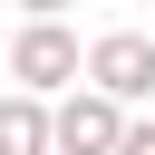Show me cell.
Returning a JSON list of instances; mask_svg holds the SVG:
<instances>
[{
	"mask_svg": "<svg viewBox=\"0 0 155 155\" xmlns=\"http://www.w3.org/2000/svg\"><path fill=\"white\" fill-rule=\"evenodd\" d=\"M145 68H155L145 39H107V48H97V78H107V87H145Z\"/></svg>",
	"mask_w": 155,
	"mask_h": 155,
	"instance_id": "6da1fadb",
	"label": "cell"
},
{
	"mask_svg": "<svg viewBox=\"0 0 155 155\" xmlns=\"http://www.w3.org/2000/svg\"><path fill=\"white\" fill-rule=\"evenodd\" d=\"M19 68H29V78H58V68H68V39H58V29H29V39H19Z\"/></svg>",
	"mask_w": 155,
	"mask_h": 155,
	"instance_id": "7a4b0ae2",
	"label": "cell"
},
{
	"mask_svg": "<svg viewBox=\"0 0 155 155\" xmlns=\"http://www.w3.org/2000/svg\"><path fill=\"white\" fill-rule=\"evenodd\" d=\"M58 136H68V145H107V136H116V116H107V107H68V126H58Z\"/></svg>",
	"mask_w": 155,
	"mask_h": 155,
	"instance_id": "3957f363",
	"label": "cell"
},
{
	"mask_svg": "<svg viewBox=\"0 0 155 155\" xmlns=\"http://www.w3.org/2000/svg\"><path fill=\"white\" fill-rule=\"evenodd\" d=\"M0 145H10V155H29V145H39V116H29V107H10V116H0Z\"/></svg>",
	"mask_w": 155,
	"mask_h": 155,
	"instance_id": "277c9868",
	"label": "cell"
},
{
	"mask_svg": "<svg viewBox=\"0 0 155 155\" xmlns=\"http://www.w3.org/2000/svg\"><path fill=\"white\" fill-rule=\"evenodd\" d=\"M126 155H155V136H126Z\"/></svg>",
	"mask_w": 155,
	"mask_h": 155,
	"instance_id": "5b68a950",
	"label": "cell"
},
{
	"mask_svg": "<svg viewBox=\"0 0 155 155\" xmlns=\"http://www.w3.org/2000/svg\"><path fill=\"white\" fill-rule=\"evenodd\" d=\"M39 10H48V0H39Z\"/></svg>",
	"mask_w": 155,
	"mask_h": 155,
	"instance_id": "8992f818",
	"label": "cell"
}]
</instances>
